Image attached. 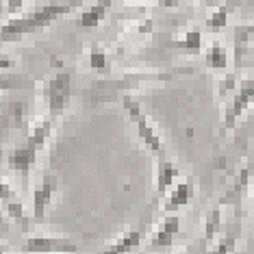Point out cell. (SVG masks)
<instances>
[{"label": "cell", "mask_w": 254, "mask_h": 254, "mask_svg": "<svg viewBox=\"0 0 254 254\" xmlns=\"http://www.w3.org/2000/svg\"><path fill=\"white\" fill-rule=\"evenodd\" d=\"M109 4H111V0H100V2H96L94 7H89L87 11H83L78 24L85 26V28H96L102 20H105V15L109 11Z\"/></svg>", "instance_id": "13"}, {"label": "cell", "mask_w": 254, "mask_h": 254, "mask_svg": "<svg viewBox=\"0 0 254 254\" xmlns=\"http://www.w3.org/2000/svg\"><path fill=\"white\" fill-rule=\"evenodd\" d=\"M178 230H181V217L174 215V213H170V215L161 222L159 230L152 235L150 248H152V250H159V248L172 246V241H174V237L178 235Z\"/></svg>", "instance_id": "8"}, {"label": "cell", "mask_w": 254, "mask_h": 254, "mask_svg": "<svg viewBox=\"0 0 254 254\" xmlns=\"http://www.w3.org/2000/svg\"><path fill=\"white\" fill-rule=\"evenodd\" d=\"M235 44H237V48L254 44V24L235 26Z\"/></svg>", "instance_id": "20"}, {"label": "cell", "mask_w": 254, "mask_h": 254, "mask_svg": "<svg viewBox=\"0 0 254 254\" xmlns=\"http://www.w3.org/2000/svg\"><path fill=\"white\" fill-rule=\"evenodd\" d=\"M72 78L67 72H59L57 76L48 83V109H50V120L59 118V115L67 109L70 102V91H72Z\"/></svg>", "instance_id": "3"}, {"label": "cell", "mask_w": 254, "mask_h": 254, "mask_svg": "<svg viewBox=\"0 0 254 254\" xmlns=\"http://www.w3.org/2000/svg\"><path fill=\"white\" fill-rule=\"evenodd\" d=\"M219 219H222V211L213 209L209 213V217H206V239H211V237L219 230Z\"/></svg>", "instance_id": "21"}, {"label": "cell", "mask_w": 254, "mask_h": 254, "mask_svg": "<svg viewBox=\"0 0 254 254\" xmlns=\"http://www.w3.org/2000/svg\"><path fill=\"white\" fill-rule=\"evenodd\" d=\"M22 250L28 254H74L78 246L63 237H28Z\"/></svg>", "instance_id": "4"}, {"label": "cell", "mask_w": 254, "mask_h": 254, "mask_svg": "<svg viewBox=\"0 0 254 254\" xmlns=\"http://www.w3.org/2000/svg\"><path fill=\"white\" fill-rule=\"evenodd\" d=\"M252 204H254V187H252Z\"/></svg>", "instance_id": "30"}, {"label": "cell", "mask_w": 254, "mask_h": 254, "mask_svg": "<svg viewBox=\"0 0 254 254\" xmlns=\"http://www.w3.org/2000/svg\"><path fill=\"white\" fill-rule=\"evenodd\" d=\"M233 248H235V237L228 235V237H224V239L219 241L217 248L211 254H230V252H233Z\"/></svg>", "instance_id": "24"}, {"label": "cell", "mask_w": 254, "mask_h": 254, "mask_svg": "<svg viewBox=\"0 0 254 254\" xmlns=\"http://www.w3.org/2000/svg\"><path fill=\"white\" fill-rule=\"evenodd\" d=\"M57 191V178L55 176H46L42 183L33 189V217L42 219L46 215V209L53 202V195Z\"/></svg>", "instance_id": "7"}, {"label": "cell", "mask_w": 254, "mask_h": 254, "mask_svg": "<svg viewBox=\"0 0 254 254\" xmlns=\"http://www.w3.org/2000/svg\"><path fill=\"white\" fill-rule=\"evenodd\" d=\"M198 2H202V4H213L215 0H198Z\"/></svg>", "instance_id": "29"}, {"label": "cell", "mask_w": 254, "mask_h": 254, "mask_svg": "<svg viewBox=\"0 0 254 254\" xmlns=\"http://www.w3.org/2000/svg\"><path fill=\"white\" fill-rule=\"evenodd\" d=\"M31 87V80L26 76H13V74H0V91L4 89H26Z\"/></svg>", "instance_id": "19"}, {"label": "cell", "mask_w": 254, "mask_h": 254, "mask_svg": "<svg viewBox=\"0 0 254 254\" xmlns=\"http://www.w3.org/2000/svg\"><path fill=\"white\" fill-rule=\"evenodd\" d=\"M172 46L178 48V50H183V53L200 55L202 53V33H200V28H191V31H187L181 42H174Z\"/></svg>", "instance_id": "15"}, {"label": "cell", "mask_w": 254, "mask_h": 254, "mask_svg": "<svg viewBox=\"0 0 254 254\" xmlns=\"http://www.w3.org/2000/svg\"><path fill=\"white\" fill-rule=\"evenodd\" d=\"M7 67H13V61H11V59H2V57H0V70H7Z\"/></svg>", "instance_id": "28"}, {"label": "cell", "mask_w": 254, "mask_h": 254, "mask_svg": "<svg viewBox=\"0 0 254 254\" xmlns=\"http://www.w3.org/2000/svg\"><path fill=\"white\" fill-rule=\"evenodd\" d=\"M11 195H13V189H11L7 183L0 181V200H9Z\"/></svg>", "instance_id": "26"}, {"label": "cell", "mask_w": 254, "mask_h": 254, "mask_svg": "<svg viewBox=\"0 0 254 254\" xmlns=\"http://www.w3.org/2000/svg\"><path fill=\"white\" fill-rule=\"evenodd\" d=\"M124 109L128 111L130 120H132V124L137 126V132H139L143 146H146L150 152H154V154H161V152H163V143H161L159 132L154 130V126L150 124V122H148V118L143 115L141 107H139V102L132 100L130 96H124Z\"/></svg>", "instance_id": "2"}, {"label": "cell", "mask_w": 254, "mask_h": 254, "mask_svg": "<svg viewBox=\"0 0 254 254\" xmlns=\"http://www.w3.org/2000/svg\"><path fill=\"white\" fill-rule=\"evenodd\" d=\"M178 167L170 161H159V167H157V191L163 195L167 189L174 185V181L178 178Z\"/></svg>", "instance_id": "12"}, {"label": "cell", "mask_w": 254, "mask_h": 254, "mask_svg": "<svg viewBox=\"0 0 254 254\" xmlns=\"http://www.w3.org/2000/svg\"><path fill=\"white\" fill-rule=\"evenodd\" d=\"M237 89V74H226L222 80H219V87H217V94L219 96H226L230 94V91H235Z\"/></svg>", "instance_id": "22"}, {"label": "cell", "mask_w": 254, "mask_h": 254, "mask_svg": "<svg viewBox=\"0 0 254 254\" xmlns=\"http://www.w3.org/2000/svg\"><path fill=\"white\" fill-rule=\"evenodd\" d=\"M7 215L11 219H18V222H24V206H22V202H7Z\"/></svg>", "instance_id": "23"}, {"label": "cell", "mask_w": 254, "mask_h": 254, "mask_svg": "<svg viewBox=\"0 0 254 254\" xmlns=\"http://www.w3.org/2000/svg\"><path fill=\"white\" fill-rule=\"evenodd\" d=\"M191 198H193V183L191 181H183V183H178L176 187L172 189L170 195H167L163 209L167 213H174V211L181 209V206H187Z\"/></svg>", "instance_id": "9"}, {"label": "cell", "mask_w": 254, "mask_h": 254, "mask_svg": "<svg viewBox=\"0 0 254 254\" xmlns=\"http://www.w3.org/2000/svg\"><path fill=\"white\" fill-rule=\"evenodd\" d=\"M50 132V120H44V122H39L35 128L31 130V137H28V146L33 150H39L46 143V137H48Z\"/></svg>", "instance_id": "17"}, {"label": "cell", "mask_w": 254, "mask_h": 254, "mask_svg": "<svg viewBox=\"0 0 254 254\" xmlns=\"http://www.w3.org/2000/svg\"><path fill=\"white\" fill-rule=\"evenodd\" d=\"M0 254H2V250H0Z\"/></svg>", "instance_id": "31"}, {"label": "cell", "mask_w": 254, "mask_h": 254, "mask_svg": "<svg viewBox=\"0 0 254 254\" xmlns=\"http://www.w3.org/2000/svg\"><path fill=\"white\" fill-rule=\"evenodd\" d=\"M228 15H230V7H228V4L217 7L209 15V18H206V28H211V31H224V28L228 26Z\"/></svg>", "instance_id": "16"}, {"label": "cell", "mask_w": 254, "mask_h": 254, "mask_svg": "<svg viewBox=\"0 0 254 254\" xmlns=\"http://www.w3.org/2000/svg\"><path fill=\"white\" fill-rule=\"evenodd\" d=\"M148 78H154V76H126L122 80H111V83H98L94 89H91V102H105V100H113L118 98V94L122 89H130L135 87L139 80H148Z\"/></svg>", "instance_id": "6"}, {"label": "cell", "mask_w": 254, "mask_h": 254, "mask_svg": "<svg viewBox=\"0 0 254 254\" xmlns=\"http://www.w3.org/2000/svg\"><path fill=\"white\" fill-rule=\"evenodd\" d=\"M141 244V233L139 230H128L126 235H122L113 246H109L102 254H130L135 248H139Z\"/></svg>", "instance_id": "11"}, {"label": "cell", "mask_w": 254, "mask_h": 254, "mask_svg": "<svg viewBox=\"0 0 254 254\" xmlns=\"http://www.w3.org/2000/svg\"><path fill=\"white\" fill-rule=\"evenodd\" d=\"M35 159H37V150H33V148L26 143V146H22V148H18V150H13V152L9 154L7 163H9L11 170L26 174V172L31 170L33 165H35Z\"/></svg>", "instance_id": "10"}, {"label": "cell", "mask_w": 254, "mask_h": 254, "mask_svg": "<svg viewBox=\"0 0 254 254\" xmlns=\"http://www.w3.org/2000/svg\"><path fill=\"white\" fill-rule=\"evenodd\" d=\"M89 67L94 72H98V74H102V72L109 70V59H107L105 50L98 48V46H94V48L89 50Z\"/></svg>", "instance_id": "18"}, {"label": "cell", "mask_w": 254, "mask_h": 254, "mask_svg": "<svg viewBox=\"0 0 254 254\" xmlns=\"http://www.w3.org/2000/svg\"><path fill=\"white\" fill-rule=\"evenodd\" d=\"M24 9V0H7V13L18 15Z\"/></svg>", "instance_id": "25"}, {"label": "cell", "mask_w": 254, "mask_h": 254, "mask_svg": "<svg viewBox=\"0 0 254 254\" xmlns=\"http://www.w3.org/2000/svg\"><path fill=\"white\" fill-rule=\"evenodd\" d=\"M183 0H161V7H165V9H170V7H178V4H181Z\"/></svg>", "instance_id": "27"}, {"label": "cell", "mask_w": 254, "mask_h": 254, "mask_svg": "<svg viewBox=\"0 0 254 254\" xmlns=\"http://www.w3.org/2000/svg\"><path fill=\"white\" fill-rule=\"evenodd\" d=\"M70 4H48V7H42L33 13L24 15V18L11 20L7 24L0 26V42H15V39H22L26 33H33L37 28L48 26L50 22H55L61 15L70 13Z\"/></svg>", "instance_id": "1"}, {"label": "cell", "mask_w": 254, "mask_h": 254, "mask_svg": "<svg viewBox=\"0 0 254 254\" xmlns=\"http://www.w3.org/2000/svg\"><path fill=\"white\" fill-rule=\"evenodd\" d=\"M252 100H254V76L250 80H246V83L237 89L233 102H230L228 111L224 115V126H226V128H233L237 120H239L241 115L246 113V109L252 105Z\"/></svg>", "instance_id": "5"}, {"label": "cell", "mask_w": 254, "mask_h": 254, "mask_svg": "<svg viewBox=\"0 0 254 254\" xmlns=\"http://www.w3.org/2000/svg\"><path fill=\"white\" fill-rule=\"evenodd\" d=\"M206 65L215 72H222L228 67V53L222 44H211L209 50H206Z\"/></svg>", "instance_id": "14"}]
</instances>
